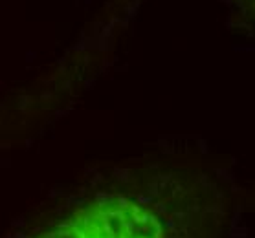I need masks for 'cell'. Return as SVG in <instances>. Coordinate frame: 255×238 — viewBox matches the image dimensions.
<instances>
[{"instance_id": "cell-1", "label": "cell", "mask_w": 255, "mask_h": 238, "mask_svg": "<svg viewBox=\"0 0 255 238\" xmlns=\"http://www.w3.org/2000/svg\"><path fill=\"white\" fill-rule=\"evenodd\" d=\"M37 238H165L160 216L134 198L107 194L74 211Z\"/></svg>"}]
</instances>
